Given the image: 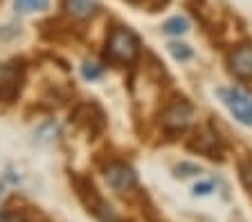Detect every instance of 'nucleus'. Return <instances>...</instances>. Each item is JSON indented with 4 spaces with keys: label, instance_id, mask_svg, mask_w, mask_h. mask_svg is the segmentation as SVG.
Instances as JSON below:
<instances>
[{
    "label": "nucleus",
    "instance_id": "obj_17",
    "mask_svg": "<svg viewBox=\"0 0 252 222\" xmlns=\"http://www.w3.org/2000/svg\"><path fill=\"white\" fill-rule=\"evenodd\" d=\"M212 191V184L210 182H203V184H196L194 186V196H207Z\"/></svg>",
    "mask_w": 252,
    "mask_h": 222
},
{
    "label": "nucleus",
    "instance_id": "obj_8",
    "mask_svg": "<svg viewBox=\"0 0 252 222\" xmlns=\"http://www.w3.org/2000/svg\"><path fill=\"white\" fill-rule=\"evenodd\" d=\"M65 11L72 18H90L97 11V2L94 0H65Z\"/></svg>",
    "mask_w": 252,
    "mask_h": 222
},
{
    "label": "nucleus",
    "instance_id": "obj_2",
    "mask_svg": "<svg viewBox=\"0 0 252 222\" xmlns=\"http://www.w3.org/2000/svg\"><path fill=\"white\" fill-rule=\"evenodd\" d=\"M191 112H194L191 103L185 97H176V99L169 101L167 106H164L162 115H160V126L169 135L183 132L189 126V122H191Z\"/></svg>",
    "mask_w": 252,
    "mask_h": 222
},
{
    "label": "nucleus",
    "instance_id": "obj_7",
    "mask_svg": "<svg viewBox=\"0 0 252 222\" xmlns=\"http://www.w3.org/2000/svg\"><path fill=\"white\" fill-rule=\"evenodd\" d=\"M230 65L239 79H252V43L236 45L230 54Z\"/></svg>",
    "mask_w": 252,
    "mask_h": 222
},
{
    "label": "nucleus",
    "instance_id": "obj_16",
    "mask_svg": "<svg viewBox=\"0 0 252 222\" xmlns=\"http://www.w3.org/2000/svg\"><path fill=\"white\" fill-rule=\"evenodd\" d=\"M81 74H84V79H99L101 76V68L99 65H94V63H84L81 65Z\"/></svg>",
    "mask_w": 252,
    "mask_h": 222
},
{
    "label": "nucleus",
    "instance_id": "obj_1",
    "mask_svg": "<svg viewBox=\"0 0 252 222\" xmlns=\"http://www.w3.org/2000/svg\"><path fill=\"white\" fill-rule=\"evenodd\" d=\"M140 54V38L128 27H117L108 36L106 58L113 63H133Z\"/></svg>",
    "mask_w": 252,
    "mask_h": 222
},
{
    "label": "nucleus",
    "instance_id": "obj_12",
    "mask_svg": "<svg viewBox=\"0 0 252 222\" xmlns=\"http://www.w3.org/2000/svg\"><path fill=\"white\" fill-rule=\"evenodd\" d=\"M239 177H241V184L248 191H252V155H248L239 162Z\"/></svg>",
    "mask_w": 252,
    "mask_h": 222
},
{
    "label": "nucleus",
    "instance_id": "obj_11",
    "mask_svg": "<svg viewBox=\"0 0 252 222\" xmlns=\"http://www.w3.org/2000/svg\"><path fill=\"white\" fill-rule=\"evenodd\" d=\"M14 9L18 14H30L36 9H47V0H14Z\"/></svg>",
    "mask_w": 252,
    "mask_h": 222
},
{
    "label": "nucleus",
    "instance_id": "obj_15",
    "mask_svg": "<svg viewBox=\"0 0 252 222\" xmlns=\"http://www.w3.org/2000/svg\"><path fill=\"white\" fill-rule=\"evenodd\" d=\"M173 173H176V177H191V175H198L200 173V166L196 164H178L176 169H173Z\"/></svg>",
    "mask_w": 252,
    "mask_h": 222
},
{
    "label": "nucleus",
    "instance_id": "obj_4",
    "mask_svg": "<svg viewBox=\"0 0 252 222\" xmlns=\"http://www.w3.org/2000/svg\"><path fill=\"white\" fill-rule=\"evenodd\" d=\"M189 150L207 155L210 159H223V144L212 128H198L187 142Z\"/></svg>",
    "mask_w": 252,
    "mask_h": 222
},
{
    "label": "nucleus",
    "instance_id": "obj_18",
    "mask_svg": "<svg viewBox=\"0 0 252 222\" xmlns=\"http://www.w3.org/2000/svg\"><path fill=\"white\" fill-rule=\"evenodd\" d=\"M0 222H25V218H23V216H16V213H9V216H2V218H0Z\"/></svg>",
    "mask_w": 252,
    "mask_h": 222
},
{
    "label": "nucleus",
    "instance_id": "obj_6",
    "mask_svg": "<svg viewBox=\"0 0 252 222\" xmlns=\"http://www.w3.org/2000/svg\"><path fill=\"white\" fill-rule=\"evenodd\" d=\"M23 83V72L16 65H0V101H11L18 97Z\"/></svg>",
    "mask_w": 252,
    "mask_h": 222
},
{
    "label": "nucleus",
    "instance_id": "obj_9",
    "mask_svg": "<svg viewBox=\"0 0 252 222\" xmlns=\"http://www.w3.org/2000/svg\"><path fill=\"white\" fill-rule=\"evenodd\" d=\"M59 135V123L57 122H45L43 126L36 128V132H34V137H36V142L41 144H50L54 142Z\"/></svg>",
    "mask_w": 252,
    "mask_h": 222
},
{
    "label": "nucleus",
    "instance_id": "obj_10",
    "mask_svg": "<svg viewBox=\"0 0 252 222\" xmlns=\"http://www.w3.org/2000/svg\"><path fill=\"white\" fill-rule=\"evenodd\" d=\"M162 29L167 34H176V36H180V34H185L189 29V23H187V18H183V16H173L164 23Z\"/></svg>",
    "mask_w": 252,
    "mask_h": 222
},
{
    "label": "nucleus",
    "instance_id": "obj_13",
    "mask_svg": "<svg viewBox=\"0 0 252 222\" xmlns=\"http://www.w3.org/2000/svg\"><path fill=\"white\" fill-rule=\"evenodd\" d=\"M187 7L194 11V16L198 18L203 25L210 23V7L205 5V0H187Z\"/></svg>",
    "mask_w": 252,
    "mask_h": 222
},
{
    "label": "nucleus",
    "instance_id": "obj_19",
    "mask_svg": "<svg viewBox=\"0 0 252 222\" xmlns=\"http://www.w3.org/2000/svg\"><path fill=\"white\" fill-rule=\"evenodd\" d=\"M2 196H5V184L0 182V202H2Z\"/></svg>",
    "mask_w": 252,
    "mask_h": 222
},
{
    "label": "nucleus",
    "instance_id": "obj_14",
    "mask_svg": "<svg viewBox=\"0 0 252 222\" xmlns=\"http://www.w3.org/2000/svg\"><path fill=\"white\" fill-rule=\"evenodd\" d=\"M169 52H171V56L176 58V61H189V58L194 56V49L189 48L187 43H171V45H169Z\"/></svg>",
    "mask_w": 252,
    "mask_h": 222
},
{
    "label": "nucleus",
    "instance_id": "obj_5",
    "mask_svg": "<svg viewBox=\"0 0 252 222\" xmlns=\"http://www.w3.org/2000/svg\"><path fill=\"white\" fill-rule=\"evenodd\" d=\"M106 184L115 193H124V191H131L133 186L137 184V173L131 169L128 164H122V162H115L110 164L104 173Z\"/></svg>",
    "mask_w": 252,
    "mask_h": 222
},
{
    "label": "nucleus",
    "instance_id": "obj_3",
    "mask_svg": "<svg viewBox=\"0 0 252 222\" xmlns=\"http://www.w3.org/2000/svg\"><path fill=\"white\" fill-rule=\"evenodd\" d=\"M220 97L236 122L252 126V95H248L241 88H227V90H220Z\"/></svg>",
    "mask_w": 252,
    "mask_h": 222
}]
</instances>
